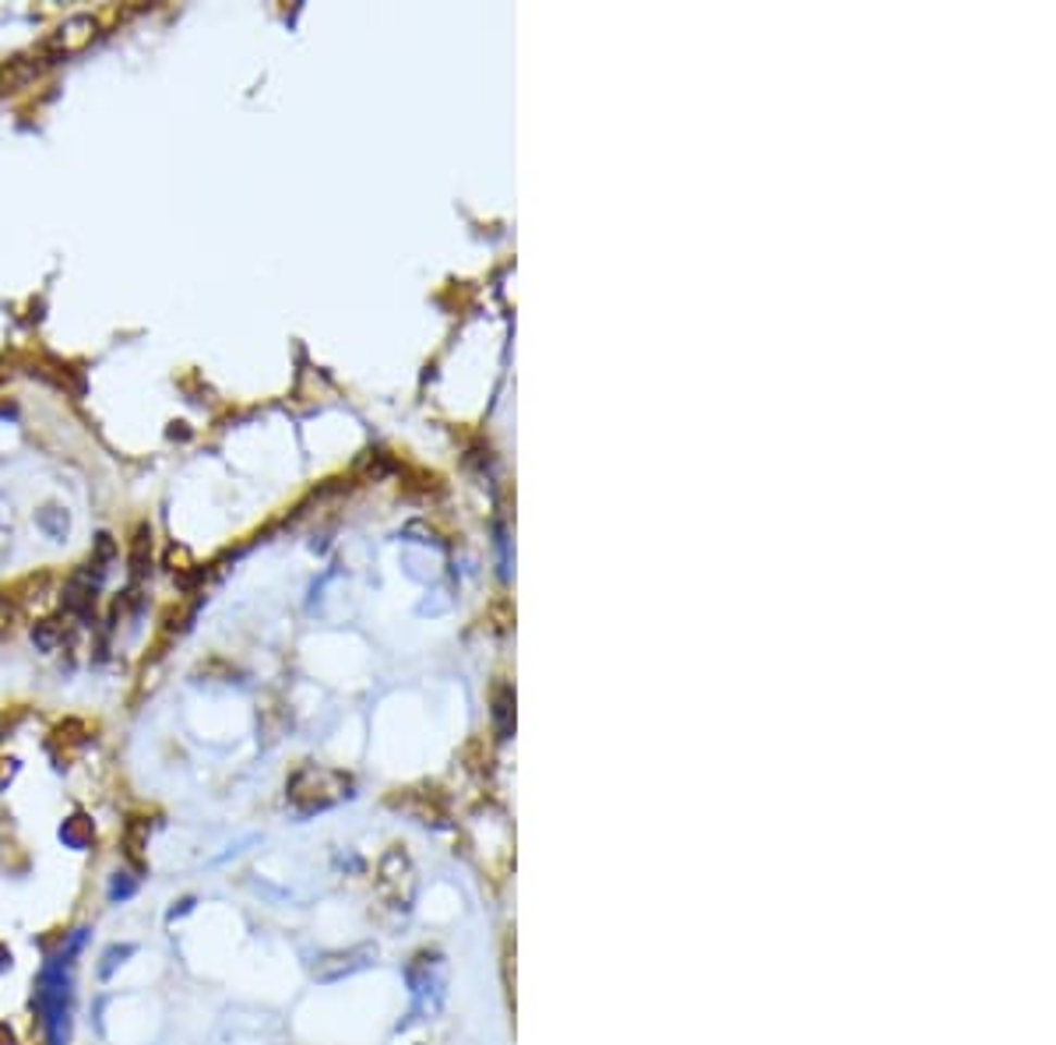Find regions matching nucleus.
<instances>
[{
	"mask_svg": "<svg viewBox=\"0 0 1056 1045\" xmlns=\"http://www.w3.org/2000/svg\"><path fill=\"white\" fill-rule=\"evenodd\" d=\"M96 18L92 14H71V18L57 28V33H50L47 39L39 42V53L47 57L50 64H61L67 61L71 53H82L88 42L96 39Z\"/></svg>",
	"mask_w": 1056,
	"mask_h": 1045,
	"instance_id": "f257e3e1",
	"label": "nucleus"
},
{
	"mask_svg": "<svg viewBox=\"0 0 1056 1045\" xmlns=\"http://www.w3.org/2000/svg\"><path fill=\"white\" fill-rule=\"evenodd\" d=\"M47 67H53V64L39 53V47L28 50V53L11 57V61L0 67V88H4V92H18V88L33 85Z\"/></svg>",
	"mask_w": 1056,
	"mask_h": 1045,
	"instance_id": "f03ea898",
	"label": "nucleus"
},
{
	"mask_svg": "<svg viewBox=\"0 0 1056 1045\" xmlns=\"http://www.w3.org/2000/svg\"><path fill=\"white\" fill-rule=\"evenodd\" d=\"M152 571V528L141 525L131 539V588H138Z\"/></svg>",
	"mask_w": 1056,
	"mask_h": 1045,
	"instance_id": "7ed1b4c3",
	"label": "nucleus"
},
{
	"mask_svg": "<svg viewBox=\"0 0 1056 1045\" xmlns=\"http://www.w3.org/2000/svg\"><path fill=\"white\" fill-rule=\"evenodd\" d=\"M18 620H22V606L14 602L11 592H0V634H8Z\"/></svg>",
	"mask_w": 1056,
	"mask_h": 1045,
	"instance_id": "20e7f679",
	"label": "nucleus"
},
{
	"mask_svg": "<svg viewBox=\"0 0 1056 1045\" xmlns=\"http://www.w3.org/2000/svg\"><path fill=\"white\" fill-rule=\"evenodd\" d=\"M8 412H11V409H0V415H8Z\"/></svg>",
	"mask_w": 1056,
	"mask_h": 1045,
	"instance_id": "39448f33",
	"label": "nucleus"
}]
</instances>
